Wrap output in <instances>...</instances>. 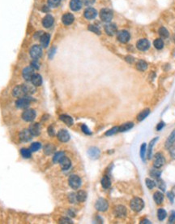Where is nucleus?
Returning <instances> with one entry per match:
<instances>
[{
  "label": "nucleus",
  "instance_id": "nucleus-22",
  "mask_svg": "<svg viewBox=\"0 0 175 224\" xmlns=\"http://www.w3.org/2000/svg\"><path fill=\"white\" fill-rule=\"evenodd\" d=\"M70 9L74 12H77V11L81 9L82 2L80 0H70Z\"/></svg>",
  "mask_w": 175,
  "mask_h": 224
},
{
  "label": "nucleus",
  "instance_id": "nucleus-11",
  "mask_svg": "<svg viewBox=\"0 0 175 224\" xmlns=\"http://www.w3.org/2000/svg\"><path fill=\"white\" fill-rule=\"evenodd\" d=\"M34 75V69H32V67H26L23 69L22 72V76L25 80L26 81H31L32 76Z\"/></svg>",
  "mask_w": 175,
  "mask_h": 224
},
{
  "label": "nucleus",
  "instance_id": "nucleus-51",
  "mask_svg": "<svg viewBox=\"0 0 175 224\" xmlns=\"http://www.w3.org/2000/svg\"><path fill=\"white\" fill-rule=\"evenodd\" d=\"M81 129L82 131H83L84 134H86V135H92V132L90 131V130H89V127H88L86 125H82Z\"/></svg>",
  "mask_w": 175,
  "mask_h": 224
},
{
  "label": "nucleus",
  "instance_id": "nucleus-56",
  "mask_svg": "<svg viewBox=\"0 0 175 224\" xmlns=\"http://www.w3.org/2000/svg\"><path fill=\"white\" fill-rule=\"evenodd\" d=\"M82 2H84V4L87 6H90V5L93 4L95 2V0H82Z\"/></svg>",
  "mask_w": 175,
  "mask_h": 224
},
{
  "label": "nucleus",
  "instance_id": "nucleus-46",
  "mask_svg": "<svg viewBox=\"0 0 175 224\" xmlns=\"http://www.w3.org/2000/svg\"><path fill=\"white\" fill-rule=\"evenodd\" d=\"M146 185L148 187V189H152V188H154L155 186H156V183H155L154 181L150 179V178H146Z\"/></svg>",
  "mask_w": 175,
  "mask_h": 224
},
{
  "label": "nucleus",
  "instance_id": "nucleus-3",
  "mask_svg": "<svg viewBox=\"0 0 175 224\" xmlns=\"http://www.w3.org/2000/svg\"><path fill=\"white\" fill-rule=\"evenodd\" d=\"M12 94L15 97H17V98H21V97H24V96H29L27 93V91L25 89V84H21L20 86H17L13 89L12 91Z\"/></svg>",
  "mask_w": 175,
  "mask_h": 224
},
{
  "label": "nucleus",
  "instance_id": "nucleus-15",
  "mask_svg": "<svg viewBox=\"0 0 175 224\" xmlns=\"http://www.w3.org/2000/svg\"><path fill=\"white\" fill-rule=\"evenodd\" d=\"M88 154H89V157L91 158V159L96 160V159H97L100 157L101 151L100 149L97 148V147H91L88 150Z\"/></svg>",
  "mask_w": 175,
  "mask_h": 224
},
{
  "label": "nucleus",
  "instance_id": "nucleus-6",
  "mask_svg": "<svg viewBox=\"0 0 175 224\" xmlns=\"http://www.w3.org/2000/svg\"><path fill=\"white\" fill-rule=\"evenodd\" d=\"M95 208L98 211L105 212L109 208V204H108V202H107V201L105 199H104V198H100V199H98L97 201V202H96Z\"/></svg>",
  "mask_w": 175,
  "mask_h": 224
},
{
  "label": "nucleus",
  "instance_id": "nucleus-28",
  "mask_svg": "<svg viewBox=\"0 0 175 224\" xmlns=\"http://www.w3.org/2000/svg\"><path fill=\"white\" fill-rule=\"evenodd\" d=\"M134 126L133 122H127V123L123 124L122 126H118V132H125L127 130H131Z\"/></svg>",
  "mask_w": 175,
  "mask_h": 224
},
{
  "label": "nucleus",
  "instance_id": "nucleus-52",
  "mask_svg": "<svg viewBox=\"0 0 175 224\" xmlns=\"http://www.w3.org/2000/svg\"><path fill=\"white\" fill-rule=\"evenodd\" d=\"M169 223H175V211H172L169 218Z\"/></svg>",
  "mask_w": 175,
  "mask_h": 224
},
{
  "label": "nucleus",
  "instance_id": "nucleus-30",
  "mask_svg": "<svg viewBox=\"0 0 175 224\" xmlns=\"http://www.w3.org/2000/svg\"><path fill=\"white\" fill-rule=\"evenodd\" d=\"M76 199L79 202H84L87 199V193L83 190H80L76 193Z\"/></svg>",
  "mask_w": 175,
  "mask_h": 224
},
{
  "label": "nucleus",
  "instance_id": "nucleus-21",
  "mask_svg": "<svg viewBox=\"0 0 175 224\" xmlns=\"http://www.w3.org/2000/svg\"><path fill=\"white\" fill-rule=\"evenodd\" d=\"M74 20H75L74 16L70 13L64 14L63 16V17H62V21H63V23L65 25H71V24L73 23Z\"/></svg>",
  "mask_w": 175,
  "mask_h": 224
},
{
  "label": "nucleus",
  "instance_id": "nucleus-7",
  "mask_svg": "<svg viewBox=\"0 0 175 224\" xmlns=\"http://www.w3.org/2000/svg\"><path fill=\"white\" fill-rule=\"evenodd\" d=\"M100 17L104 22H109L113 19V12L108 8H103L100 12Z\"/></svg>",
  "mask_w": 175,
  "mask_h": 224
},
{
  "label": "nucleus",
  "instance_id": "nucleus-47",
  "mask_svg": "<svg viewBox=\"0 0 175 224\" xmlns=\"http://www.w3.org/2000/svg\"><path fill=\"white\" fill-rule=\"evenodd\" d=\"M117 132H118V126L113 127L112 129L108 130L107 132H105V135H106V136H110V135H114V134H116Z\"/></svg>",
  "mask_w": 175,
  "mask_h": 224
},
{
  "label": "nucleus",
  "instance_id": "nucleus-50",
  "mask_svg": "<svg viewBox=\"0 0 175 224\" xmlns=\"http://www.w3.org/2000/svg\"><path fill=\"white\" fill-rule=\"evenodd\" d=\"M68 199L70 203H75V201H77V199H76V194H75V193H70V194H69Z\"/></svg>",
  "mask_w": 175,
  "mask_h": 224
},
{
  "label": "nucleus",
  "instance_id": "nucleus-36",
  "mask_svg": "<svg viewBox=\"0 0 175 224\" xmlns=\"http://www.w3.org/2000/svg\"><path fill=\"white\" fill-rule=\"evenodd\" d=\"M155 183H156V185L158 187V188H159V189H161L162 191H163V192H165V191L166 185H165V182L162 180V178H157Z\"/></svg>",
  "mask_w": 175,
  "mask_h": 224
},
{
  "label": "nucleus",
  "instance_id": "nucleus-26",
  "mask_svg": "<svg viewBox=\"0 0 175 224\" xmlns=\"http://www.w3.org/2000/svg\"><path fill=\"white\" fill-rule=\"evenodd\" d=\"M175 143V130H173V132L171 133L170 135L169 136L165 142V148L166 149H169L172 145Z\"/></svg>",
  "mask_w": 175,
  "mask_h": 224
},
{
  "label": "nucleus",
  "instance_id": "nucleus-53",
  "mask_svg": "<svg viewBox=\"0 0 175 224\" xmlns=\"http://www.w3.org/2000/svg\"><path fill=\"white\" fill-rule=\"evenodd\" d=\"M37 59H34L33 61L31 63V67H32V69H39V63L36 61Z\"/></svg>",
  "mask_w": 175,
  "mask_h": 224
},
{
  "label": "nucleus",
  "instance_id": "nucleus-39",
  "mask_svg": "<svg viewBox=\"0 0 175 224\" xmlns=\"http://www.w3.org/2000/svg\"><path fill=\"white\" fill-rule=\"evenodd\" d=\"M167 216V213L164 209H159L157 211V218L160 221H163Z\"/></svg>",
  "mask_w": 175,
  "mask_h": 224
},
{
  "label": "nucleus",
  "instance_id": "nucleus-5",
  "mask_svg": "<svg viewBox=\"0 0 175 224\" xmlns=\"http://www.w3.org/2000/svg\"><path fill=\"white\" fill-rule=\"evenodd\" d=\"M22 118L24 121L31 122L36 118V112L34 109H26L22 113Z\"/></svg>",
  "mask_w": 175,
  "mask_h": 224
},
{
  "label": "nucleus",
  "instance_id": "nucleus-40",
  "mask_svg": "<svg viewBox=\"0 0 175 224\" xmlns=\"http://www.w3.org/2000/svg\"><path fill=\"white\" fill-rule=\"evenodd\" d=\"M153 45H154V47L157 48V49L161 50V49H162V48L164 47L163 40L161 39H157L154 42H153Z\"/></svg>",
  "mask_w": 175,
  "mask_h": 224
},
{
  "label": "nucleus",
  "instance_id": "nucleus-25",
  "mask_svg": "<svg viewBox=\"0 0 175 224\" xmlns=\"http://www.w3.org/2000/svg\"><path fill=\"white\" fill-rule=\"evenodd\" d=\"M32 84L34 85L35 87H40L42 84V78L40 74L34 73V75L32 76V79H31Z\"/></svg>",
  "mask_w": 175,
  "mask_h": 224
},
{
  "label": "nucleus",
  "instance_id": "nucleus-59",
  "mask_svg": "<svg viewBox=\"0 0 175 224\" xmlns=\"http://www.w3.org/2000/svg\"><path fill=\"white\" fill-rule=\"evenodd\" d=\"M55 51H56V49H55V47L52 48V49H51V50L50 51V54H49V57H50V58H52L53 57V55H55Z\"/></svg>",
  "mask_w": 175,
  "mask_h": 224
},
{
  "label": "nucleus",
  "instance_id": "nucleus-55",
  "mask_svg": "<svg viewBox=\"0 0 175 224\" xmlns=\"http://www.w3.org/2000/svg\"><path fill=\"white\" fill-rule=\"evenodd\" d=\"M48 134H49L50 136H54L55 135V129H54V127L52 126H49V128H48Z\"/></svg>",
  "mask_w": 175,
  "mask_h": 224
},
{
  "label": "nucleus",
  "instance_id": "nucleus-57",
  "mask_svg": "<svg viewBox=\"0 0 175 224\" xmlns=\"http://www.w3.org/2000/svg\"><path fill=\"white\" fill-rule=\"evenodd\" d=\"M167 196H168L169 199L170 200L171 203H173V198H174V196L173 195V193H172L171 192H168V193H167Z\"/></svg>",
  "mask_w": 175,
  "mask_h": 224
},
{
  "label": "nucleus",
  "instance_id": "nucleus-41",
  "mask_svg": "<svg viewBox=\"0 0 175 224\" xmlns=\"http://www.w3.org/2000/svg\"><path fill=\"white\" fill-rule=\"evenodd\" d=\"M159 35L160 36L162 37V38H163V39H167L169 37V31L166 30L165 28L161 27L159 29Z\"/></svg>",
  "mask_w": 175,
  "mask_h": 224
},
{
  "label": "nucleus",
  "instance_id": "nucleus-18",
  "mask_svg": "<svg viewBox=\"0 0 175 224\" xmlns=\"http://www.w3.org/2000/svg\"><path fill=\"white\" fill-rule=\"evenodd\" d=\"M97 12L93 7H88L84 11V17L88 20H93L97 16Z\"/></svg>",
  "mask_w": 175,
  "mask_h": 224
},
{
  "label": "nucleus",
  "instance_id": "nucleus-27",
  "mask_svg": "<svg viewBox=\"0 0 175 224\" xmlns=\"http://www.w3.org/2000/svg\"><path fill=\"white\" fill-rule=\"evenodd\" d=\"M59 119H60L62 121H63L64 123L68 126H72L73 122H74V121H73L72 117H70V116H68V115H65V114L61 115V116L59 117Z\"/></svg>",
  "mask_w": 175,
  "mask_h": 224
},
{
  "label": "nucleus",
  "instance_id": "nucleus-42",
  "mask_svg": "<svg viewBox=\"0 0 175 224\" xmlns=\"http://www.w3.org/2000/svg\"><path fill=\"white\" fill-rule=\"evenodd\" d=\"M31 150L28 149H22L21 151V156L23 157L24 158H30L31 157Z\"/></svg>",
  "mask_w": 175,
  "mask_h": 224
},
{
  "label": "nucleus",
  "instance_id": "nucleus-38",
  "mask_svg": "<svg viewBox=\"0 0 175 224\" xmlns=\"http://www.w3.org/2000/svg\"><path fill=\"white\" fill-rule=\"evenodd\" d=\"M161 174H162V171L159 170L158 168H156V167H154V169H151L150 175L152 177V178H155V179H157V178H160Z\"/></svg>",
  "mask_w": 175,
  "mask_h": 224
},
{
  "label": "nucleus",
  "instance_id": "nucleus-37",
  "mask_svg": "<svg viewBox=\"0 0 175 224\" xmlns=\"http://www.w3.org/2000/svg\"><path fill=\"white\" fill-rule=\"evenodd\" d=\"M65 157V153L63 152H58L55 154L54 157H53V161L54 163H59V161L62 160V158Z\"/></svg>",
  "mask_w": 175,
  "mask_h": 224
},
{
  "label": "nucleus",
  "instance_id": "nucleus-58",
  "mask_svg": "<svg viewBox=\"0 0 175 224\" xmlns=\"http://www.w3.org/2000/svg\"><path fill=\"white\" fill-rule=\"evenodd\" d=\"M164 126H165V123H164L163 121L160 122V123L158 124V125H157V130L160 131V130H161L162 128H163Z\"/></svg>",
  "mask_w": 175,
  "mask_h": 224
},
{
  "label": "nucleus",
  "instance_id": "nucleus-54",
  "mask_svg": "<svg viewBox=\"0 0 175 224\" xmlns=\"http://www.w3.org/2000/svg\"><path fill=\"white\" fill-rule=\"evenodd\" d=\"M169 149V152H170V154L171 156H172V157H173V159H175V143Z\"/></svg>",
  "mask_w": 175,
  "mask_h": 224
},
{
  "label": "nucleus",
  "instance_id": "nucleus-33",
  "mask_svg": "<svg viewBox=\"0 0 175 224\" xmlns=\"http://www.w3.org/2000/svg\"><path fill=\"white\" fill-rule=\"evenodd\" d=\"M101 183V186H102L103 188H105V189H106V188H109V187H110V185H111L110 178H109L108 176H106V175L103 177Z\"/></svg>",
  "mask_w": 175,
  "mask_h": 224
},
{
  "label": "nucleus",
  "instance_id": "nucleus-48",
  "mask_svg": "<svg viewBox=\"0 0 175 224\" xmlns=\"http://www.w3.org/2000/svg\"><path fill=\"white\" fill-rule=\"evenodd\" d=\"M89 30H90V31H92V32H93V33H95V34H97V35H101L100 30H99L97 26H95V25H90L89 26Z\"/></svg>",
  "mask_w": 175,
  "mask_h": 224
},
{
  "label": "nucleus",
  "instance_id": "nucleus-4",
  "mask_svg": "<svg viewBox=\"0 0 175 224\" xmlns=\"http://www.w3.org/2000/svg\"><path fill=\"white\" fill-rule=\"evenodd\" d=\"M68 183L72 189H78L81 186V179L78 175L72 174L69 178Z\"/></svg>",
  "mask_w": 175,
  "mask_h": 224
},
{
  "label": "nucleus",
  "instance_id": "nucleus-49",
  "mask_svg": "<svg viewBox=\"0 0 175 224\" xmlns=\"http://www.w3.org/2000/svg\"><path fill=\"white\" fill-rule=\"evenodd\" d=\"M59 223H63V224H70L73 223V222L69 218L67 217H63L59 219Z\"/></svg>",
  "mask_w": 175,
  "mask_h": 224
},
{
  "label": "nucleus",
  "instance_id": "nucleus-43",
  "mask_svg": "<svg viewBox=\"0 0 175 224\" xmlns=\"http://www.w3.org/2000/svg\"><path fill=\"white\" fill-rule=\"evenodd\" d=\"M41 148V144L38 142H34V143H32L31 144V146H30V150L31 152H36L38 151L39 149Z\"/></svg>",
  "mask_w": 175,
  "mask_h": 224
},
{
  "label": "nucleus",
  "instance_id": "nucleus-29",
  "mask_svg": "<svg viewBox=\"0 0 175 224\" xmlns=\"http://www.w3.org/2000/svg\"><path fill=\"white\" fill-rule=\"evenodd\" d=\"M153 199L157 205H161L164 201V195L161 192H157L154 193Z\"/></svg>",
  "mask_w": 175,
  "mask_h": 224
},
{
  "label": "nucleus",
  "instance_id": "nucleus-13",
  "mask_svg": "<svg viewBox=\"0 0 175 224\" xmlns=\"http://www.w3.org/2000/svg\"><path fill=\"white\" fill-rule=\"evenodd\" d=\"M57 137L59 139V141L63 142V143H66V142H68L70 140V135L67 130H60L58 132Z\"/></svg>",
  "mask_w": 175,
  "mask_h": 224
},
{
  "label": "nucleus",
  "instance_id": "nucleus-17",
  "mask_svg": "<svg viewBox=\"0 0 175 224\" xmlns=\"http://www.w3.org/2000/svg\"><path fill=\"white\" fill-rule=\"evenodd\" d=\"M30 133L32 134V136H37L41 134V126L39 123H32L29 126Z\"/></svg>",
  "mask_w": 175,
  "mask_h": 224
},
{
  "label": "nucleus",
  "instance_id": "nucleus-16",
  "mask_svg": "<svg viewBox=\"0 0 175 224\" xmlns=\"http://www.w3.org/2000/svg\"><path fill=\"white\" fill-rule=\"evenodd\" d=\"M114 214L118 218H124L127 215V209L123 206H118L114 208Z\"/></svg>",
  "mask_w": 175,
  "mask_h": 224
},
{
  "label": "nucleus",
  "instance_id": "nucleus-24",
  "mask_svg": "<svg viewBox=\"0 0 175 224\" xmlns=\"http://www.w3.org/2000/svg\"><path fill=\"white\" fill-rule=\"evenodd\" d=\"M50 35L49 34H46V33H44L43 35H41V37L40 38V41H41V46L43 47H47L49 46V43H50Z\"/></svg>",
  "mask_w": 175,
  "mask_h": 224
},
{
  "label": "nucleus",
  "instance_id": "nucleus-62",
  "mask_svg": "<svg viewBox=\"0 0 175 224\" xmlns=\"http://www.w3.org/2000/svg\"><path fill=\"white\" fill-rule=\"evenodd\" d=\"M171 192L173 193V196H174V197H175V186L173 188V189H172V191H171Z\"/></svg>",
  "mask_w": 175,
  "mask_h": 224
},
{
  "label": "nucleus",
  "instance_id": "nucleus-32",
  "mask_svg": "<svg viewBox=\"0 0 175 224\" xmlns=\"http://www.w3.org/2000/svg\"><path fill=\"white\" fill-rule=\"evenodd\" d=\"M158 140V138H155L153 140H152L149 143V145H148V158L150 160L152 157V149H153V146L155 145V143Z\"/></svg>",
  "mask_w": 175,
  "mask_h": 224
},
{
  "label": "nucleus",
  "instance_id": "nucleus-1",
  "mask_svg": "<svg viewBox=\"0 0 175 224\" xmlns=\"http://www.w3.org/2000/svg\"><path fill=\"white\" fill-rule=\"evenodd\" d=\"M130 206H131L132 210L135 211V212H139L144 207V202H143V200L139 198V197H135L131 201Z\"/></svg>",
  "mask_w": 175,
  "mask_h": 224
},
{
  "label": "nucleus",
  "instance_id": "nucleus-8",
  "mask_svg": "<svg viewBox=\"0 0 175 224\" xmlns=\"http://www.w3.org/2000/svg\"><path fill=\"white\" fill-rule=\"evenodd\" d=\"M42 55V49L39 45H34L30 49V55L33 59H38Z\"/></svg>",
  "mask_w": 175,
  "mask_h": 224
},
{
  "label": "nucleus",
  "instance_id": "nucleus-19",
  "mask_svg": "<svg viewBox=\"0 0 175 224\" xmlns=\"http://www.w3.org/2000/svg\"><path fill=\"white\" fill-rule=\"evenodd\" d=\"M105 31L109 36H113L117 33V26L115 24H108L105 26Z\"/></svg>",
  "mask_w": 175,
  "mask_h": 224
},
{
  "label": "nucleus",
  "instance_id": "nucleus-9",
  "mask_svg": "<svg viewBox=\"0 0 175 224\" xmlns=\"http://www.w3.org/2000/svg\"><path fill=\"white\" fill-rule=\"evenodd\" d=\"M165 163V159L164 157V156L162 155L161 153H158L155 155L154 161H153V165L156 168H161L162 166H163Z\"/></svg>",
  "mask_w": 175,
  "mask_h": 224
},
{
  "label": "nucleus",
  "instance_id": "nucleus-20",
  "mask_svg": "<svg viewBox=\"0 0 175 224\" xmlns=\"http://www.w3.org/2000/svg\"><path fill=\"white\" fill-rule=\"evenodd\" d=\"M59 164H60V166H61L63 170H67L71 165V161L68 157H63L62 158V160L59 161Z\"/></svg>",
  "mask_w": 175,
  "mask_h": 224
},
{
  "label": "nucleus",
  "instance_id": "nucleus-14",
  "mask_svg": "<svg viewBox=\"0 0 175 224\" xmlns=\"http://www.w3.org/2000/svg\"><path fill=\"white\" fill-rule=\"evenodd\" d=\"M32 134L30 133L29 130L25 129L22 130L20 133V140L22 142H29L32 140Z\"/></svg>",
  "mask_w": 175,
  "mask_h": 224
},
{
  "label": "nucleus",
  "instance_id": "nucleus-12",
  "mask_svg": "<svg viewBox=\"0 0 175 224\" xmlns=\"http://www.w3.org/2000/svg\"><path fill=\"white\" fill-rule=\"evenodd\" d=\"M136 47L139 51H147L148 48L150 47V43H149L148 39H140V40L137 42Z\"/></svg>",
  "mask_w": 175,
  "mask_h": 224
},
{
  "label": "nucleus",
  "instance_id": "nucleus-23",
  "mask_svg": "<svg viewBox=\"0 0 175 224\" xmlns=\"http://www.w3.org/2000/svg\"><path fill=\"white\" fill-rule=\"evenodd\" d=\"M54 24V17L51 15H47L42 20V25L45 28L51 27Z\"/></svg>",
  "mask_w": 175,
  "mask_h": 224
},
{
  "label": "nucleus",
  "instance_id": "nucleus-45",
  "mask_svg": "<svg viewBox=\"0 0 175 224\" xmlns=\"http://www.w3.org/2000/svg\"><path fill=\"white\" fill-rule=\"evenodd\" d=\"M61 0H48V4L51 7H57L60 4Z\"/></svg>",
  "mask_w": 175,
  "mask_h": 224
},
{
  "label": "nucleus",
  "instance_id": "nucleus-44",
  "mask_svg": "<svg viewBox=\"0 0 175 224\" xmlns=\"http://www.w3.org/2000/svg\"><path fill=\"white\" fill-rule=\"evenodd\" d=\"M145 153H146V144H143L140 148V157L142 161H145Z\"/></svg>",
  "mask_w": 175,
  "mask_h": 224
},
{
  "label": "nucleus",
  "instance_id": "nucleus-35",
  "mask_svg": "<svg viewBox=\"0 0 175 224\" xmlns=\"http://www.w3.org/2000/svg\"><path fill=\"white\" fill-rule=\"evenodd\" d=\"M55 151V147L52 144H47L44 148V153L46 155H51Z\"/></svg>",
  "mask_w": 175,
  "mask_h": 224
},
{
  "label": "nucleus",
  "instance_id": "nucleus-2",
  "mask_svg": "<svg viewBox=\"0 0 175 224\" xmlns=\"http://www.w3.org/2000/svg\"><path fill=\"white\" fill-rule=\"evenodd\" d=\"M32 101V99H30L29 96H24L21 98H19L16 101V106L19 108H27L29 106L30 103Z\"/></svg>",
  "mask_w": 175,
  "mask_h": 224
},
{
  "label": "nucleus",
  "instance_id": "nucleus-31",
  "mask_svg": "<svg viewBox=\"0 0 175 224\" xmlns=\"http://www.w3.org/2000/svg\"><path fill=\"white\" fill-rule=\"evenodd\" d=\"M149 113H150V109L147 108V109L143 110V111L141 112H139V114H138V116H137V120L139 121H142L143 120H144L146 117H148V115H149Z\"/></svg>",
  "mask_w": 175,
  "mask_h": 224
},
{
  "label": "nucleus",
  "instance_id": "nucleus-34",
  "mask_svg": "<svg viewBox=\"0 0 175 224\" xmlns=\"http://www.w3.org/2000/svg\"><path fill=\"white\" fill-rule=\"evenodd\" d=\"M148 68V64L144 60H139L136 64V69L139 71H145Z\"/></svg>",
  "mask_w": 175,
  "mask_h": 224
},
{
  "label": "nucleus",
  "instance_id": "nucleus-61",
  "mask_svg": "<svg viewBox=\"0 0 175 224\" xmlns=\"http://www.w3.org/2000/svg\"><path fill=\"white\" fill-rule=\"evenodd\" d=\"M42 11H43V12H48V11H49V8H48V7H46V6H44V7L42 8Z\"/></svg>",
  "mask_w": 175,
  "mask_h": 224
},
{
  "label": "nucleus",
  "instance_id": "nucleus-10",
  "mask_svg": "<svg viewBox=\"0 0 175 224\" xmlns=\"http://www.w3.org/2000/svg\"><path fill=\"white\" fill-rule=\"evenodd\" d=\"M130 34L127 30H121L117 34V39L119 42L123 43H127L130 40Z\"/></svg>",
  "mask_w": 175,
  "mask_h": 224
},
{
  "label": "nucleus",
  "instance_id": "nucleus-60",
  "mask_svg": "<svg viewBox=\"0 0 175 224\" xmlns=\"http://www.w3.org/2000/svg\"><path fill=\"white\" fill-rule=\"evenodd\" d=\"M140 223H148V224H150L151 222H150V221H149V220H148V219H143V220H142V221H141Z\"/></svg>",
  "mask_w": 175,
  "mask_h": 224
}]
</instances>
